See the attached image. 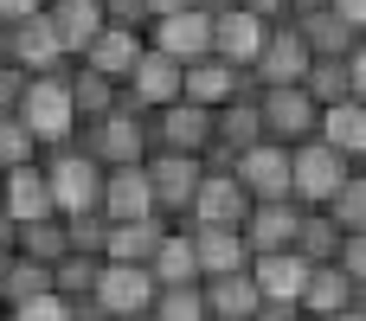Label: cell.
<instances>
[{"label": "cell", "mask_w": 366, "mask_h": 321, "mask_svg": "<svg viewBox=\"0 0 366 321\" xmlns=\"http://www.w3.org/2000/svg\"><path fill=\"white\" fill-rule=\"evenodd\" d=\"M71 71H45V77H26V90H19V103H13V116L26 122V135L39 142V154L45 148H64V142H77V103H71V84H64Z\"/></svg>", "instance_id": "1"}, {"label": "cell", "mask_w": 366, "mask_h": 321, "mask_svg": "<svg viewBox=\"0 0 366 321\" xmlns=\"http://www.w3.org/2000/svg\"><path fill=\"white\" fill-rule=\"evenodd\" d=\"M77 148L97 161V167H135L148 161V109H135L129 97L90 122H77Z\"/></svg>", "instance_id": "2"}, {"label": "cell", "mask_w": 366, "mask_h": 321, "mask_svg": "<svg viewBox=\"0 0 366 321\" xmlns=\"http://www.w3.org/2000/svg\"><path fill=\"white\" fill-rule=\"evenodd\" d=\"M39 174H45V193H51V212L71 219V212H97V187H103V167L64 142V148H45L39 154Z\"/></svg>", "instance_id": "3"}, {"label": "cell", "mask_w": 366, "mask_h": 321, "mask_svg": "<svg viewBox=\"0 0 366 321\" xmlns=\"http://www.w3.org/2000/svg\"><path fill=\"white\" fill-rule=\"evenodd\" d=\"M90 315L97 321H142L154 302V277L148 264H116V257H97V283H90Z\"/></svg>", "instance_id": "4"}, {"label": "cell", "mask_w": 366, "mask_h": 321, "mask_svg": "<svg viewBox=\"0 0 366 321\" xmlns=\"http://www.w3.org/2000/svg\"><path fill=\"white\" fill-rule=\"evenodd\" d=\"M354 174V161L347 154H335L328 142H290V199L296 206H328L335 199V187Z\"/></svg>", "instance_id": "5"}, {"label": "cell", "mask_w": 366, "mask_h": 321, "mask_svg": "<svg viewBox=\"0 0 366 321\" xmlns=\"http://www.w3.org/2000/svg\"><path fill=\"white\" fill-rule=\"evenodd\" d=\"M142 174H148V193H154V219L180 225V219H187V199H193V187H199V174H206V161H199V154H167V148H148Z\"/></svg>", "instance_id": "6"}, {"label": "cell", "mask_w": 366, "mask_h": 321, "mask_svg": "<svg viewBox=\"0 0 366 321\" xmlns=\"http://www.w3.org/2000/svg\"><path fill=\"white\" fill-rule=\"evenodd\" d=\"M257 97V122H264V142H309L315 135V116L322 103L302 90V84H270V90H251Z\"/></svg>", "instance_id": "7"}, {"label": "cell", "mask_w": 366, "mask_h": 321, "mask_svg": "<svg viewBox=\"0 0 366 321\" xmlns=\"http://www.w3.org/2000/svg\"><path fill=\"white\" fill-rule=\"evenodd\" d=\"M302 71H309V45H302V32L283 13V19H270V32H264V45H257L244 77H251V90H270V84H302Z\"/></svg>", "instance_id": "8"}, {"label": "cell", "mask_w": 366, "mask_h": 321, "mask_svg": "<svg viewBox=\"0 0 366 321\" xmlns=\"http://www.w3.org/2000/svg\"><path fill=\"white\" fill-rule=\"evenodd\" d=\"M148 148H167V154H206L212 148V109L174 97L161 109H148Z\"/></svg>", "instance_id": "9"}, {"label": "cell", "mask_w": 366, "mask_h": 321, "mask_svg": "<svg viewBox=\"0 0 366 321\" xmlns=\"http://www.w3.org/2000/svg\"><path fill=\"white\" fill-rule=\"evenodd\" d=\"M244 212H251V193L238 187V174L206 161V174H199V187H193L180 225H244Z\"/></svg>", "instance_id": "10"}, {"label": "cell", "mask_w": 366, "mask_h": 321, "mask_svg": "<svg viewBox=\"0 0 366 321\" xmlns=\"http://www.w3.org/2000/svg\"><path fill=\"white\" fill-rule=\"evenodd\" d=\"M142 39H148L154 51H167V58L193 64V58H206V45H212V13H206V6H180V13H154V19L142 26Z\"/></svg>", "instance_id": "11"}, {"label": "cell", "mask_w": 366, "mask_h": 321, "mask_svg": "<svg viewBox=\"0 0 366 321\" xmlns=\"http://www.w3.org/2000/svg\"><path fill=\"white\" fill-rule=\"evenodd\" d=\"M6 64H19L26 77H45V71H71V51L58 45V32H51L45 6H39L32 19L6 26Z\"/></svg>", "instance_id": "12"}, {"label": "cell", "mask_w": 366, "mask_h": 321, "mask_svg": "<svg viewBox=\"0 0 366 321\" xmlns=\"http://www.w3.org/2000/svg\"><path fill=\"white\" fill-rule=\"evenodd\" d=\"M251 199H290V148L283 142H251L225 161Z\"/></svg>", "instance_id": "13"}, {"label": "cell", "mask_w": 366, "mask_h": 321, "mask_svg": "<svg viewBox=\"0 0 366 321\" xmlns=\"http://www.w3.org/2000/svg\"><path fill=\"white\" fill-rule=\"evenodd\" d=\"M264 32H270L264 13H251V6H219V13H212V45H206V51L225 58V64H238V71H251Z\"/></svg>", "instance_id": "14"}, {"label": "cell", "mask_w": 366, "mask_h": 321, "mask_svg": "<svg viewBox=\"0 0 366 321\" xmlns=\"http://www.w3.org/2000/svg\"><path fill=\"white\" fill-rule=\"evenodd\" d=\"M122 97H129L135 109H161V103H174V97H180V58H167V51H154V45L142 39V58L129 64Z\"/></svg>", "instance_id": "15"}, {"label": "cell", "mask_w": 366, "mask_h": 321, "mask_svg": "<svg viewBox=\"0 0 366 321\" xmlns=\"http://www.w3.org/2000/svg\"><path fill=\"white\" fill-rule=\"evenodd\" d=\"M251 90V77L238 71V64H225V58H193V64H180V97L187 103H199V109H219V103H232V97H244Z\"/></svg>", "instance_id": "16"}, {"label": "cell", "mask_w": 366, "mask_h": 321, "mask_svg": "<svg viewBox=\"0 0 366 321\" xmlns=\"http://www.w3.org/2000/svg\"><path fill=\"white\" fill-rule=\"evenodd\" d=\"M97 212H103L109 225H122V219H154V193H148V174H142V161H135V167H103Z\"/></svg>", "instance_id": "17"}, {"label": "cell", "mask_w": 366, "mask_h": 321, "mask_svg": "<svg viewBox=\"0 0 366 321\" xmlns=\"http://www.w3.org/2000/svg\"><path fill=\"white\" fill-rule=\"evenodd\" d=\"M296 225H302V206L296 199H251L244 212V245L251 251H296Z\"/></svg>", "instance_id": "18"}, {"label": "cell", "mask_w": 366, "mask_h": 321, "mask_svg": "<svg viewBox=\"0 0 366 321\" xmlns=\"http://www.w3.org/2000/svg\"><path fill=\"white\" fill-rule=\"evenodd\" d=\"M193 238V264H199V283L206 277H225V270H244L251 264V245L238 225H187Z\"/></svg>", "instance_id": "19"}, {"label": "cell", "mask_w": 366, "mask_h": 321, "mask_svg": "<svg viewBox=\"0 0 366 321\" xmlns=\"http://www.w3.org/2000/svg\"><path fill=\"white\" fill-rule=\"evenodd\" d=\"M354 302H360V283L354 277H341L335 264H309V277L296 290V309L309 321H328V315H341V309H354Z\"/></svg>", "instance_id": "20"}, {"label": "cell", "mask_w": 366, "mask_h": 321, "mask_svg": "<svg viewBox=\"0 0 366 321\" xmlns=\"http://www.w3.org/2000/svg\"><path fill=\"white\" fill-rule=\"evenodd\" d=\"M290 26L302 32L309 58H347V51H360V26H347V19L328 13V6H302V13H290Z\"/></svg>", "instance_id": "21"}, {"label": "cell", "mask_w": 366, "mask_h": 321, "mask_svg": "<svg viewBox=\"0 0 366 321\" xmlns=\"http://www.w3.org/2000/svg\"><path fill=\"white\" fill-rule=\"evenodd\" d=\"M244 270H251V283H257L264 302H296V290L309 277V257L302 251H251Z\"/></svg>", "instance_id": "22"}, {"label": "cell", "mask_w": 366, "mask_h": 321, "mask_svg": "<svg viewBox=\"0 0 366 321\" xmlns=\"http://www.w3.org/2000/svg\"><path fill=\"white\" fill-rule=\"evenodd\" d=\"M315 142H328L335 154L360 161V154H366V103H360V97L322 103V116H315Z\"/></svg>", "instance_id": "23"}, {"label": "cell", "mask_w": 366, "mask_h": 321, "mask_svg": "<svg viewBox=\"0 0 366 321\" xmlns=\"http://www.w3.org/2000/svg\"><path fill=\"white\" fill-rule=\"evenodd\" d=\"M142 58V32H129V26H97V39L77 51V64L84 71H97V77H129V64Z\"/></svg>", "instance_id": "24"}, {"label": "cell", "mask_w": 366, "mask_h": 321, "mask_svg": "<svg viewBox=\"0 0 366 321\" xmlns=\"http://www.w3.org/2000/svg\"><path fill=\"white\" fill-rule=\"evenodd\" d=\"M0 212H6L13 225H26V219H45V212H51V193H45L39 161H26V167H0Z\"/></svg>", "instance_id": "25"}, {"label": "cell", "mask_w": 366, "mask_h": 321, "mask_svg": "<svg viewBox=\"0 0 366 321\" xmlns=\"http://www.w3.org/2000/svg\"><path fill=\"white\" fill-rule=\"evenodd\" d=\"M199 296H206V321H251L257 315V283H251V270H225V277H206L199 283Z\"/></svg>", "instance_id": "26"}, {"label": "cell", "mask_w": 366, "mask_h": 321, "mask_svg": "<svg viewBox=\"0 0 366 321\" xmlns=\"http://www.w3.org/2000/svg\"><path fill=\"white\" fill-rule=\"evenodd\" d=\"M302 90H309L315 103L360 97V51H347V58H309V71H302Z\"/></svg>", "instance_id": "27"}, {"label": "cell", "mask_w": 366, "mask_h": 321, "mask_svg": "<svg viewBox=\"0 0 366 321\" xmlns=\"http://www.w3.org/2000/svg\"><path fill=\"white\" fill-rule=\"evenodd\" d=\"M148 277H154V290H161V283H199L187 225H167V232L154 238V251H148Z\"/></svg>", "instance_id": "28"}, {"label": "cell", "mask_w": 366, "mask_h": 321, "mask_svg": "<svg viewBox=\"0 0 366 321\" xmlns=\"http://www.w3.org/2000/svg\"><path fill=\"white\" fill-rule=\"evenodd\" d=\"M45 19H51L58 45L77 58V51L97 39V26H103V0H45Z\"/></svg>", "instance_id": "29"}, {"label": "cell", "mask_w": 366, "mask_h": 321, "mask_svg": "<svg viewBox=\"0 0 366 321\" xmlns=\"http://www.w3.org/2000/svg\"><path fill=\"white\" fill-rule=\"evenodd\" d=\"M161 232H167V219H122V225L103 219V257H116V264H148V251H154Z\"/></svg>", "instance_id": "30"}, {"label": "cell", "mask_w": 366, "mask_h": 321, "mask_svg": "<svg viewBox=\"0 0 366 321\" xmlns=\"http://www.w3.org/2000/svg\"><path fill=\"white\" fill-rule=\"evenodd\" d=\"M13 251H19V257H39V264H58V257L71 251V238H64V219H58V212H45V219H26V225H13Z\"/></svg>", "instance_id": "31"}, {"label": "cell", "mask_w": 366, "mask_h": 321, "mask_svg": "<svg viewBox=\"0 0 366 321\" xmlns=\"http://www.w3.org/2000/svg\"><path fill=\"white\" fill-rule=\"evenodd\" d=\"M71 103H77V122H90V116H103V109H116L122 103V84L116 77H97V71H84L77 58H71Z\"/></svg>", "instance_id": "32"}, {"label": "cell", "mask_w": 366, "mask_h": 321, "mask_svg": "<svg viewBox=\"0 0 366 321\" xmlns=\"http://www.w3.org/2000/svg\"><path fill=\"white\" fill-rule=\"evenodd\" d=\"M142 321H206V296H199V283H161Z\"/></svg>", "instance_id": "33"}, {"label": "cell", "mask_w": 366, "mask_h": 321, "mask_svg": "<svg viewBox=\"0 0 366 321\" xmlns=\"http://www.w3.org/2000/svg\"><path fill=\"white\" fill-rule=\"evenodd\" d=\"M335 245H341V225H335L322 206H302V225H296V251H302L309 264H328V257H335Z\"/></svg>", "instance_id": "34"}, {"label": "cell", "mask_w": 366, "mask_h": 321, "mask_svg": "<svg viewBox=\"0 0 366 321\" xmlns=\"http://www.w3.org/2000/svg\"><path fill=\"white\" fill-rule=\"evenodd\" d=\"M322 212H328L341 232H366V180H360V167H354V174L335 187V199H328Z\"/></svg>", "instance_id": "35"}, {"label": "cell", "mask_w": 366, "mask_h": 321, "mask_svg": "<svg viewBox=\"0 0 366 321\" xmlns=\"http://www.w3.org/2000/svg\"><path fill=\"white\" fill-rule=\"evenodd\" d=\"M90 283H97V257H90V251H64V257L51 264V290H58V296L84 302V296H90Z\"/></svg>", "instance_id": "36"}, {"label": "cell", "mask_w": 366, "mask_h": 321, "mask_svg": "<svg viewBox=\"0 0 366 321\" xmlns=\"http://www.w3.org/2000/svg\"><path fill=\"white\" fill-rule=\"evenodd\" d=\"M0 315H6V321H77V302H71V296H58V290H39V296L6 302Z\"/></svg>", "instance_id": "37"}, {"label": "cell", "mask_w": 366, "mask_h": 321, "mask_svg": "<svg viewBox=\"0 0 366 321\" xmlns=\"http://www.w3.org/2000/svg\"><path fill=\"white\" fill-rule=\"evenodd\" d=\"M26 161H39V142H32L26 122L6 109V116H0V167H26Z\"/></svg>", "instance_id": "38"}, {"label": "cell", "mask_w": 366, "mask_h": 321, "mask_svg": "<svg viewBox=\"0 0 366 321\" xmlns=\"http://www.w3.org/2000/svg\"><path fill=\"white\" fill-rule=\"evenodd\" d=\"M103 26H129V32H142V26H148V0H103Z\"/></svg>", "instance_id": "39"}, {"label": "cell", "mask_w": 366, "mask_h": 321, "mask_svg": "<svg viewBox=\"0 0 366 321\" xmlns=\"http://www.w3.org/2000/svg\"><path fill=\"white\" fill-rule=\"evenodd\" d=\"M19 90H26V71H19V64H6V58H0V116H6V109H13V103H19Z\"/></svg>", "instance_id": "40"}, {"label": "cell", "mask_w": 366, "mask_h": 321, "mask_svg": "<svg viewBox=\"0 0 366 321\" xmlns=\"http://www.w3.org/2000/svg\"><path fill=\"white\" fill-rule=\"evenodd\" d=\"M45 0H0V26H19V19H32Z\"/></svg>", "instance_id": "41"}, {"label": "cell", "mask_w": 366, "mask_h": 321, "mask_svg": "<svg viewBox=\"0 0 366 321\" xmlns=\"http://www.w3.org/2000/svg\"><path fill=\"white\" fill-rule=\"evenodd\" d=\"M232 6H251V13H264V19H283V13H290V0H232Z\"/></svg>", "instance_id": "42"}, {"label": "cell", "mask_w": 366, "mask_h": 321, "mask_svg": "<svg viewBox=\"0 0 366 321\" xmlns=\"http://www.w3.org/2000/svg\"><path fill=\"white\" fill-rule=\"evenodd\" d=\"M180 6H199V0H148V19L154 13H180Z\"/></svg>", "instance_id": "43"}, {"label": "cell", "mask_w": 366, "mask_h": 321, "mask_svg": "<svg viewBox=\"0 0 366 321\" xmlns=\"http://www.w3.org/2000/svg\"><path fill=\"white\" fill-rule=\"evenodd\" d=\"M328 321H366V315H360V302H354V309H341V315H328Z\"/></svg>", "instance_id": "44"}, {"label": "cell", "mask_w": 366, "mask_h": 321, "mask_svg": "<svg viewBox=\"0 0 366 321\" xmlns=\"http://www.w3.org/2000/svg\"><path fill=\"white\" fill-rule=\"evenodd\" d=\"M0 58H6V26H0Z\"/></svg>", "instance_id": "45"}, {"label": "cell", "mask_w": 366, "mask_h": 321, "mask_svg": "<svg viewBox=\"0 0 366 321\" xmlns=\"http://www.w3.org/2000/svg\"><path fill=\"white\" fill-rule=\"evenodd\" d=\"M0 277H6V245H0Z\"/></svg>", "instance_id": "46"}, {"label": "cell", "mask_w": 366, "mask_h": 321, "mask_svg": "<svg viewBox=\"0 0 366 321\" xmlns=\"http://www.w3.org/2000/svg\"><path fill=\"white\" fill-rule=\"evenodd\" d=\"M296 321H309V315H296Z\"/></svg>", "instance_id": "47"}, {"label": "cell", "mask_w": 366, "mask_h": 321, "mask_svg": "<svg viewBox=\"0 0 366 321\" xmlns=\"http://www.w3.org/2000/svg\"><path fill=\"white\" fill-rule=\"evenodd\" d=\"M0 321H6V315H0Z\"/></svg>", "instance_id": "48"}]
</instances>
